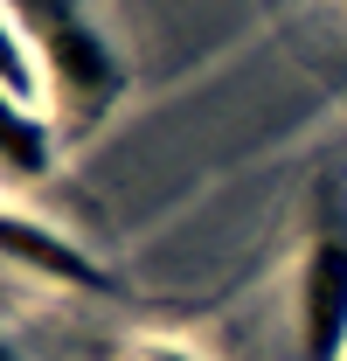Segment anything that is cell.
I'll return each instance as SVG.
<instances>
[{
    "instance_id": "cell-1",
    "label": "cell",
    "mask_w": 347,
    "mask_h": 361,
    "mask_svg": "<svg viewBox=\"0 0 347 361\" xmlns=\"http://www.w3.org/2000/svg\"><path fill=\"white\" fill-rule=\"evenodd\" d=\"M7 21L35 42L56 97H63L84 126L104 118V111L126 97V63H118V49H111V35L90 21L77 0H7Z\"/></svg>"
},
{
    "instance_id": "cell-2",
    "label": "cell",
    "mask_w": 347,
    "mask_h": 361,
    "mask_svg": "<svg viewBox=\"0 0 347 361\" xmlns=\"http://www.w3.org/2000/svg\"><path fill=\"white\" fill-rule=\"evenodd\" d=\"M299 355L347 361V229H319L299 257Z\"/></svg>"
},
{
    "instance_id": "cell-3",
    "label": "cell",
    "mask_w": 347,
    "mask_h": 361,
    "mask_svg": "<svg viewBox=\"0 0 347 361\" xmlns=\"http://www.w3.org/2000/svg\"><path fill=\"white\" fill-rule=\"evenodd\" d=\"M0 243H7V264L28 271V278H49V285H70V292H111V271L84 257L63 229L35 223L28 209H7V223H0Z\"/></svg>"
},
{
    "instance_id": "cell-4",
    "label": "cell",
    "mask_w": 347,
    "mask_h": 361,
    "mask_svg": "<svg viewBox=\"0 0 347 361\" xmlns=\"http://www.w3.org/2000/svg\"><path fill=\"white\" fill-rule=\"evenodd\" d=\"M0 160H7V180H42L56 167V126H49V111L0 104Z\"/></svg>"
},
{
    "instance_id": "cell-5",
    "label": "cell",
    "mask_w": 347,
    "mask_h": 361,
    "mask_svg": "<svg viewBox=\"0 0 347 361\" xmlns=\"http://www.w3.org/2000/svg\"><path fill=\"white\" fill-rule=\"evenodd\" d=\"M49 97H56V84H49V70H42V56H35V42L7 21V35H0V104L42 111Z\"/></svg>"
},
{
    "instance_id": "cell-6",
    "label": "cell",
    "mask_w": 347,
    "mask_h": 361,
    "mask_svg": "<svg viewBox=\"0 0 347 361\" xmlns=\"http://www.w3.org/2000/svg\"><path fill=\"white\" fill-rule=\"evenodd\" d=\"M132 361H195V355H188V348H139Z\"/></svg>"
},
{
    "instance_id": "cell-7",
    "label": "cell",
    "mask_w": 347,
    "mask_h": 361,
    "mask_svg": "<svg viewBox=\"0 0 347 361\" xmlns=\"http://www.w3.org/2000/svg\"><path fill=\"white\" fill-rule=\"evenodd\" d=\"M0 361H21V355H14V348H7V355H0Z\"/></svg>"
}]
</instances>
